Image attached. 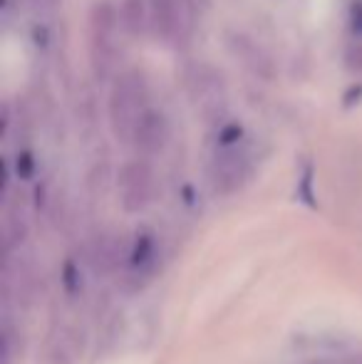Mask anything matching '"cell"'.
I'll use <instances>...</instances> for the list:
<instances>
[{"label":"cell","mask_w":362,"mask_h":364,"mask_svg":"<svg viewBox=\"0 0 362 364\" xmlns=\"http://www.w3.org/2000/svg\"><path fill=\"white\" fill-rule=\"evenodd\" d=\"M226 48L253 77H261V80H266V82H271L275 77L273 58L268 55L266 48H261V45L251 38V35L231 30V33H226Z\"/></svg>","instance_id":"5b68a950"},{"label":"cell","mask_w":362,"mask_h":364,"mask_svg":"<svg viewBox=\"0 0 362 364\" xmlns=\"http://www.w3.org/2000/svg\"><path fill=\"white\" fill-rule=\"evenodd\" d=\"M147 109V80L139 70H124L112 80L110 124L119 141H132L134 127Z\"/></svg>","instance_id":"6da1fadb"},{"label":"cell","mask_w":362,"mask_h":364,"mask_svg":"<svg viewBox=\"0 0 362 364\" xmlns=\"http://www.w3.org/2000/svg\"><path fill=\"white\" fill-rule=\"evenodd\" d=\"M166 141H169V119L161 109L147 107L142 112L139 122L134 127L129 144L142 154V156H154V154L164 151Z\"/></svg>","instance_id":"8992f818"},{"label":"cell","mask_w":362,"mask_h":364,"mask_svg":"<svg viewBox=\"0 0 362 364\" xmlns=\"http://www.w3.org/2000/svg\"><path fill=\"white\" fill-rule=\"evenodd\" d=\"M151 255H154V240H151V235H142L134 243V248H132L129 260L134 268H144L151 260Z\"/></svg>","instance_id":"7c38bea8"},{"label":"cell","mask_w":362,"mask_h":364,"mask_svg":"<svg viewBox=\"0 0 362 364\" xmlns=\"http://www.w3.org/2000/svg\"><path fill=\"white\" fill-rule=\"evenodd\" d=\"M117 188H119V201L127 213H139L154 201L156 178L154 168L147 161V156L132 159L117 173Z\"/></svg>","instance_id":"7a4b0ae2"},{"label":"cell","mask_w":362,"mask_h":364,"mask_svg":"<svg viewBox=\"0 0 362 364\" xmlns=\"http://www.w3.org/2000/svg\"><path fill=\"white\" fill-rule=\"evenodd\" d=\"M33 168H35L33 156H30L28 151H25V154H20V156H18V173H20V176H25V178H28L30 173H33Z\"/></svg>","instance_id":"9a60e30c"},{"label":"cell","mask_w":362,"mask_h":364,"mask_svg":"<svg viewBox=\"0 0 362 364\" xmlns=\"http://www.w3.org/2000/svg\"><path fill=\"white\" fill-rule=\"evenodd\" d=\"M124 240L117 235H100L87 245V263L95 273H110L122 263L124 255Z\"/></svg>","instance_id":"9c48e42d"},{"label":"cell","mask_w":362,"mask_h":364,"mask_svg":"<svg viewBox=\"0 0 362 364\" xmlns=\"http://www.w3.org/2000/svg\"><path fill=\"white\" fill-rule=\"evenodd\" d=\"M90 65L97 82H110L117 75V33L90 30Z\"/></svg>","instance_id":"52a82bcc"},{"label":"cell","mask_w":362,"mask_h":364,"mask_svg":"<svg viewBox=\"0 0 362 364\" xmlns=\"http://www.w3.org/2000/svg\"><path fill=\"white\" fill-rule=\"evenodd\" d=\"M248 171H251V164L248 156L238 144L221 146V151L213 156L211 164V186L216 193L228 196V193L238 191V188L246 183Z\"/></svg>","instance_id":"277c9868"},{"label":"cell","mask_w":362,"mask_h":364,"mask_svg":"<svg viewBox=\"0 0 362 364\" xmlns=\"http://www.w3.org/2000/svg\"><path fill=\"white\" fill-rule=\"evenodd\" d=\"M151 33L164 43H176L191 30L193 5L188 0H149Z\"/></svg>","instance_id":"3957f363"},{"label":"cell","mask_w":362,"mask_h":364,"mask_svg":"<svg viewBox=\"0 0 362 364\" xmlns=\"http://www.w3.org/2000/svg\"><path fill=\"white\" fill-rule=\"evenodd\" d=\"M85 340L78 332V327H63L48 340L45 347V364H75L80 355H82Z\"/></svg>","instance_id":"ba28073f"},{"label":"cell","mask_w":362,"mask_h":364,"mask_svg":"<svg viewBox=\"0 0 362 364\" xmlns=\"http://www.w3.org/2000/svg\"><path fill=\"white\" fill-rule=\"evenodd\" d=\"M63 278H65V288H68V292H75V290L80 288V270L75 268V263H68V265H65Z\"/></svg>","instance_id":"5bb4252c"},{"label":"cell","mask_w":362,"mask_h":364,"mask_svg":"<svg viewBox=\"0 0 362 364\" xmlns=\"http://www.w3.org/2000/svg\"><path fill=\"white\" fill-rule=\"evenodd\" d=\"M345 70L353 73L355 77H362V40L345 50Z\"/></svg>","instance_id":"4fadbf2b"},{"label":"cell","mask_w":362,"mask_h":364,"mask_svg":"<svg viewBox=\"0 0 362 364\" xmlns=\"http://www.w3.org/2000/svg\"><path fill=\"white\" fill-rule=\"evenodd\" d=\"M119 15H122V28L129 35H134V38L144 35L147 30H151L149 0H122Z\"/></svg>","instance_id":"8fae6325"},{"label":"cell","mask_w":362,"mask_h":364,"mask_svg":"<svg viewBox=\"0 0 362 364\" xmlns=\"http://www.w3.org/2000/svg\"><path fill=\"white\" fill-rule=\"evenodd\" d=\"M188 90H191V97L201 105H211V102H218L223 95V80L221 73H216L208 65H198L193 70V75L188 77Z\"/></svg>","instance_id":"30bf717a"}]
</instances>
